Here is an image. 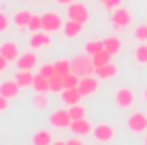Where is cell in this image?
Segmentation results:
<instances>
[{
	"mask_svg": "<svg viewBox=\"0 0 147 145\" xmlns=\"http://www.w3.org/2000/svg\"><path fill=\"white\" fill-rule=\"evenodd\" d=\"M134 38L141 43H147V24H139L134 28Z\"/></svg>",
	"mask_w": 147,
	"mask_h": 145,
	"instance_id": "f1b7e54d",
	"label": "cell"
},
{
	"mask_svg": "<svg viewBox=\"0 0 147 145\" xmlns=\"http://www.w3.org/2000/svg\"><path fill=\"white\" fill-rule=\"evenodd\" d=\"M60 28H64V19L58 13H45L43 15V30L47 32H58Z\"/></svg>",
	"mask_w": 147,
	"mask_h": 145,
	"instance_id": "ba28073f",
	"label": "cell"
},
{
	"mask_svg": "<svg viewBox=\"0 0 147 145\" xmlns=\"http://www.w3.org/2000/svg\"><path fill=\"white\" fill-rule=\"evenodd\" d=\"M98 88H100L98 77H92V75L81 77V79H79V86H77V90L81 92V96H92L94 92H98Z\"/></svg>",
	"mask_w": 147,
	"mask_h": 145,
	"instance_id": "5b68a950",
	"label": "cell"
},
{
	"mask_svg": "<svg viewBox=\"0 0 147 145\" xmlns=\"http://www.w3.org/2000/svg\"><path fill=\"white\" fill-rule=\"evenodd\" d=\"M66 143H68V145H85L83 141H81V139H77V134H75V137H73V139H68V141H66Z\"/></svg>",
	"mask_w": 147,
	"mask_h": 145,
	"instance_id": "8d00e7d4",
	"label": "cell"
},
{
	"mask_svg": "<svg viewBox=\"0 0 147 145\" xmlns=\"http://www.w3.org/2000/svg\"><path fill=\"white\" fill-rule=\"evenodd\" d=\"M36 62H38V58H36L34 51H26V53H22V56L17 58V66L24 68V71H32V68L36 66Z\"/></svg>",
	"mask_w": 147,
	"mask_h": 145,
	"instance_id": "8fae6325",
	"label": "cell"
},
{
	"mask_svg": "<svg viewBox=\"0 0 147 145\" xmlns=\"http://www.w3.org/2000/svg\"><path fill=\"white\" fill-rule=\"evenodd\" d=\"M32 143L34 145H51L53 139H51V132L49 130H36L32 137Z\"/></svg>",
	"mask_w": 147,
	"mask_h": 145,
	"instance_id": "44dd1931",
	"label": "cell"
},
{
	"mask_svg": "<svg viewBox=\"0 0 147 145\" xmlns=\"http://www.w3.org/2000/svg\"><path fill=\"white\" fill-rule=\"evenodd\" d=\"M32 17H34V15L28 13V11H17V13H15V17H13V22L17 24L22 30H26L30 26V22H32Z\"/></svg>",
	"mask_w": 147,
	"mask_h": 145,
	"instance_id": "ffe728a7",
	"label": "cell"
},
{
	"mask_svg": "<svg viewBox=\"0 0 147 145\" xmlns=\"http://www.w3.org/2000/svg\"><path fill=\"white\" fill-rule=\"evenodd\" d=\"M60 4H70V2H75V0H58Z\"/></svg>",
	"mask_w": 147,
	"mask_h": 145,
	"instance_id": "f35d334b",
	"label": "cell"
},
{
	"mask_svg": "<svg viewBox=\"0 0 147 145\" xmlns=\"http://www.w3.org/2000/svg\"><path fill=\"white\" fill-rule=\"evenodd\" d=\"M49 86H51V92H62L64 90V77L62 75H53L49 79Z\"/></svg>",
	"mask_w": 147,
	"mask_h": 145,
	"instance_id": "83f0119b",
	"label": "cell"
},
{
	"mask_svg": "<svg viewBox=\"0 0 147 145\" xmlns=\"http://www.w3.org/2000/svg\"><path fill=\"white\" fill-rule=\"evenodd\" d=\"M38 73L43 75V77H47V79H51L53 75H58L55 73V64H43V66L38 68Z\"/></svg>",
	"mask_w": 147,
	"mask_h": 145,
	"instance_id": "1f68e13d",
	"label": "cell"
},
{
	"mask_svg": "<svg viewBox=\"0 0 147 145\" xmlns=\"http://www.w3.org/2000/svg\"><path fill=\"white\" fill-rule=\"evenodd\" d=\"M70 62H73V73L77 75V77H88V75H92L96 71L90 53H79V56H75Z\"/></svg>",
	"mask_w": 147,
	"mask_h": 145,
	"instance_id": "6da1fadb",
	"label": "cell"
},
{
	"mask_svg": "<svg viewBox=\"0 0 147 145\" xmlns=\"http://www.w3.org/2000/svg\"><path fill=\"white\" fill-rule=\"evenodd\" d=\"M143 96H145V100H147V88L143 90Z\"/></svg>",
	"mask_w": 147,
	"mask_h": 145,
	"instance_id": "60d3db41",
	"label": "cell"
},
{
	"mask_svg": "<svg viewBox=\"0 0 147 145\" xmlns=\"http://www.w3.org/2000/svg\"><path fill=\"white\" fill-rule=\"evenodd\" d=\"M7 64H9V60H7V58H4V56H2V53H0V73H2V71H4V68H7Z\"/></svg>",
	"mask_w": 147,
	"mask_h": 145,
	"instance_id": "74e56055",
	"label": "cell"
},
{
	"mask_svg": "<svg viewBox=\"0 0 147 145\" xmlns=\"http://www.w3.org/2000/svg\"><path fill=\"white\" fill-rule=\"evenodd\" d=\"M28 28L32 30V32H38V30H43V15H34Z\"/></svg>",
	"mask_w": 147,
	"mask_h": 145,
	"instance_id": "d6a6232c",
	"label": "cell"
},
{
	"mask_svg": "<svg viewBox=\"0 0 147 145\" xmlns=\"http://www.w3.org/2000/svg\"><path fill=\"white\" fill-rule=\"evenodd\" d=\"M132 24V15H130L128 9L124 7H117L115 11H111V26H113L115 30H128V26Z\"/></svg>",
	"mask_w": 147,
	"mask_h": 145,
	"instance_id": "7a4b0ae2",
	"label": "cell"
},
{
	"mask_svg": "<svg viewBox=\"0 0 147 145\" xmlns=\"http://www.w3.org/2000/svg\"><path fill=\"white\" fill-rule=\"evenodd\" d=\"M94 137L98 139L100 143H107L111 139L115 137V130L109 126V124H98V126H94Z\"/></svg>",
	"mask_w": 147,
	"mask_h": 145,
	"instance_id": "30bf717a",
	"label": "cell"
},
{
	"mask_svg": "<svg viewBox=\"0 0 147 145\" xmlns=\"http://www.w3.org/2000/svg\"><path fill=\"white\" fill-rule=\"evenodd\" d=\"M105 49H107L111 56H115V53H119V49H121V41L117 36H107L105 38Z\"/></svg>",
	"mask_w": 147,
	"mask_h": 145,
	"instance_id": "7402d4cb",
	"label": "cell"
},
{
	"mask_svg": "<svg viewBox=\"0 0 147 145\" xmlns=\"http://www.w3.org/2000/svg\"><path fill=\"white\" fill-rule=\"evenodd\" d=\"M134 58L139 64H147V43H139L134 49Z\"/></svg>",
	"mask_w": 147,
	"mask_h": 145,
	"instance_id": "484cf974",
	"label": "cell"
},
{
	"mask_svg": "<svg viewBox=\"0 0 147 145\" xmlns=\"http://www.w3.org/2000/svg\"><path fill=\"white\" fill-rule=\"evenodd\" d=\"M36 92H51V86H49V79L47 77H43V75H36L34 77V86H32Z\"/></svg>",
	"mask_w": 147,
	"mask_h": 145,
	"instance_id": "603a6c76",
	"label": "cell"
},
{
	"mask_svg": "<svg viewBox=\"0 0 147 145\" xmlns=\"http://www.w3.org/2000/svg\"><path fill=\"white\" fill-rule=\"evenodd\" d=\"M111 53L105 49V51H100V53H96V56H92V62H94V68H100V66H105V64H109L111 62Z\"/></svg>",
	"mask_w": 147,
	"mask_h": 145,
	"instance_id": "cb8c5ba5",
	"label": "cell"
},
{
	"mask_svg": "<svg viewBox=\"0 0 147 145\" xmlns=\"http://www.w3.org/2000/svg\"><path fill=\"white\" fill-rule=\"evenodd\" d=\"M96 77L98 79H113L115 75H117V66H115L113 62H109V64H105V66H100V68H96Z\"/></svg>",
	"mask_w": 147,
	"mask_h": 145,
	"instance_id": "ac0fdd59",
	"label": "cell"
},
{
	"mask_svg": "<svg viewBox=\"0 0 147 145\" xmlns=\"http://www.w3.org/2000/svg\"><path fill=\"white\" fill-rule=\"evenodd\" d=\"M128 128L132 132H145L147 130V115L143 111H134V113H130L128 115Z\"/></svg>",
	"mask_w": 147,
	"mask_h": 145,
	"instance_id": "8992f818",
	"label": "cell"
},
{
	"mask_svg": "<svg viewBox=\"0 0 147 145\" xmlns=\"http://www.w3.org/2000/svg\"><path fill=\"white\" fill-rule=\"evenodd\" d=\"M79 79H81V77H77L75 73L64 75V90H66V88H77V86H79Z\"/></svg>",
	"mask_w": 147,
	"mask_h": 145,
	"instance_id": "f546056e",
	"label": "cell"
},
{
	"mask_svg": "<svg viewBox=\"0 0 147 145\" xmlns=\"http://www.w3.org/2000/svg\"><path fill=\"white\" fill-rule=\"evenodd\" d=\"M30 45H32V49L49 47V45H51V36H49L47 30H38V32H32V36H30Z\"/></svg>",
	"mask_w": 147,
	"mask_h": 145,
	"instance_id": "9c48e42d",
	"label": "cell"
},
{
	"mask_svg": "<svg viewBox=\"0 0 147 145\" xmlns=\"http://www.w3.org/2000/svg\"><path fill=\"white\" fill-rule=\"evenodd\" d=\"M7 107H9V98L0 94V111H4V109H7Z\"/></svg>",
	"mask_w": 147,
	"mask_h": 145,
	"instance_id": "d590c367",
	"label": "cell"
},
{
	"mask_svg": "<svg viewBox=\"0 0 147 145\" xmlns=\"http://www.w3.org/2000/svg\"><path fill=\"white\" fill-rule=\"evenodd\" d=\"M66 11H68V19H75V22L85 24V22L90 19L88 7H85V4H81V2H70V4H66Z\"/></svg>",
	"mask_w": 147,
	"mask_h": 145,
	"instance_id": "3957f363",
	"label": "cell"
},
{
	"mask_svg": "<svg viewBox=\"0 0 147 145\" xmlns=\"http://www.w3.org/2000/svg\"><path fill=\"white\" fill-rule=\"evenodd\" d=\"M105 7H107L109 11H115L117 7H121V0H107V2H105Z\"/></svg>",
	"mask_w": 147,
	"mask_h": 145,
	"instance_id": "e575fe53",
	"label": "cell"
},
{
	"mask_svg": "<svg viewBox=\"0 0 147 145\" xmlns=\"http://www.w3.org/2000/svg\"><path fill=\"white\" fill-rule=\"evenodd\" d=\"M145 145H147V137H145Z\"/></svg>",
	"mask_w": 147,
	"mask_h": 145,
	"instance_id": "7bdbcfd3",
	"label": "cell"
},
{
	"mask_svg": "<svg viewBox=\"0 0 147 145\" xmlns=\"http://www.w3.org/2000/svg\"><path fill=\"white\" fill-rule=\"evenodd\" d=\"M49 122H51V126L55 128H70V124H73V117H70V111L68 109H58V111H53L51 115H49Z\"/></svg>",
	"mask_w": 147,
	"mask_h": 145,
	"instance_id": "277c9868",
	"label": "cell"
},
{
	"mask_svg": "<svg viewBox=\"0 0 147 145\" xmlns=\"http://www.w3.org/2000/svg\"><path fill=\"white\" fill-rule=\"evenodd\" d=\"M0 53H2L4 58L9 60V62H17V58L22 56V53H19V49H17V45H15L13 41H7V43H2L0 45Z\"/></svg>",
	"mask_w": 147,
	"mask_h": 145,
	"instance_id": "7c38bea8",
	"label": "cell"
},
{
	"mask_svg": "<svg viewBox=\"0 0 147 145\" xmlns=\"http://www.w3.org/2000/svg\"><path fill=\"white\" fill-rule=\"evenodd\" d=\"M70 130L77 134V137H81V134L94 132V128H92V124H90L85 117H81V119H73V124H70Z\"/></svg>",
	"mask_w": 147,
	"mask_h": 145,
	"instance_id": "4fadbf2b",
	"label": "cell"
},
{
	"mask_svg": "<svg viewBox=\"0 0 147 145\" xmlns=\"http://www.w3.org/2000/svg\"><path fill=\"white\" fill-rule=\"evenodd\" d=\"M19 83L17 81H2L0 83V94H2V96H7V98H15L19 94Z\"/></svg>",
	"mask_w": 147,
	"mask_h": 145,
	"instance_id": "9a60e30c",
	"label": "cell"
},
{
	"mask_svg": "<svg viewBox=\"0 0 147 145\" xmlns=\"http://www.w3.org/2000/svg\"><path fill=\"white\" fill-rule=\"evenodd\" d=\"M64 34L70 38H75V36H79L81 32H83V24L81 22H75V19H68V22H64Z\"/></svg>",
	"mask_w": 147,
	"mask_h": 145,
	"instance_id": "5bb4252c",
	"label": "cell"
},
{
	"mask_svg": "<svg viewBox=\"0 0 147 145\" xmlns=\"http://www.w3.org/2000/svg\"><path fill=\"white\" fill-rule=\"evenodd\" d=\"M55 64V73L58 75H68V73H73V62L70 60H58V62H53Z\"/></svg>",
	"mask_w": 147,
	"mask_h": 145,
	"instance_id": "d4e9b609",
	"label": "cell"
},
{
	"mask_svg": "<svg viewBox=\"0 0 147 145\" xmlns=\"http://www.w3.org/2000/svg\"><path fill=\"white\" fill-rule=\"evenodd\" d=\"M100 2H102V4H105V2H107V0H100Z\"/></svg>",
	"mask_w": 147,
	"mask_h": 145,
	"instance_id": "b9f144b4",
	"label": "cell"
},
{
	"mask_svg": "<svg viewBox=\"0 0 147 145\" xmlns=\"http://www.w3.org/2000/svg\"><path fill=\"white\" fill-rule=\"evenodd\" d=\"M51 145H68V143H66V141H53Z\"/></svg>",
	"mask_w": 147,
	"mask_h": 145,
	"instance_id": "ab89813d",
	"label": "cell"
},
{
	"mask_svg": "<svg viewBox=\"0 0 147 145\" xmlns=\"http://www.w3.org/2000/svg\"><path fill=\"white\" fill-rule=\"evenodd\" d=\"M32 103H34V107H38V109H45V107L49 105L47 92H34V98H32Z\"/></svg>",
	"mask_w": 147,
	"mask_h": 145,
	"instance_id": "4316f807",
	"label": "cell"
},
{
	"mask_svg": "<svg viewBox=\"0 0 147 145\" xmlns=\"http://www.w3.org/2000/svg\"><path fill=\"white\" fill-rule=\"evenodd\" d=\"M7 28H9V15L4 11H0V32H4Z\"/></svg>",
	"mask_w": 147,
	"mask_h": 145,
	"instance_id": "836d02e7",
	"label": "cell"
},
{
	"mask_svg": "<svg viewBox=\"0 0 147 145\" xmlns=\"http://www.w3.org/2000/svg\"><path fill=\"white\" fill-rule=\"evenodd\" d=\"M34 77H36V75H32V71H24V68H19L17 75H15V81H17L22 88H28V86H34Z\"/></svg>",
	"mask_w": 147,
	"mask_h": 145,
	"instance_id": "e0dca14e",
	"label": "cell"
},
{
	"mask_svg": "<svg viewBox=\"0 0 147 145\" xmlns=\"http://www.w3.org/2000/svg\"><path fill=\"white\" fill-rule=\"evenodd\" d=\"M115 103H117V107H121V109H130L134 105V92L130 88H119L117 92H115Z\"/></svg>",
	"mask_w": 147,
	"mask_h": 145,
	"instance_id": "52a82bcc",
	"label": "cell"
},
{
	"mask_svg": "<svg viewBox=\"0 0 147 145\" xmlns=\"http://www.w3.org/2000/svg\"><path fill=\"white\" fill-rule=\"evenodd\" d=\"M105 51V38H92V41H88L85 45V53H90V56H96V53Z\"/></svg>",
	"mask_w": 147,
	"mask_h": 145,
	"instance_id": "d6986e66",
	"label": "cell"
},
{
	"mask_svg": "<svg viewBox=\"0 0 147 145\" xmlns=\"http://www.w3.org/2000/svg\"><path fill=\"white\" fill-rule=\"evenodd\" d=\"M81 98H83V96H81V92H79L77 88H66V90H62V100L66 103L68 107H70V105H79Z\"/></svg>",
	"mask_w": 147,
	"mask_h": 145,
	"instance_id": "2e32d148",
	"label": "cell"
},
{
	"mask_svg": "<svg viewBox=\"0 0 147 145\" xmlns=\"http://www.w3.org/2000/svg\"><path fill=\"white\" fill-rule=\"evenodd\" d=\"M70 117L73 119H81V117H85V109L81 107V105H70Z\"/></svg>",
	"mask_w": 147,
	"mask_h": 145,
	"instance_id": "4dcf8cb0",
	"label": "cell"
}]
</instances>
